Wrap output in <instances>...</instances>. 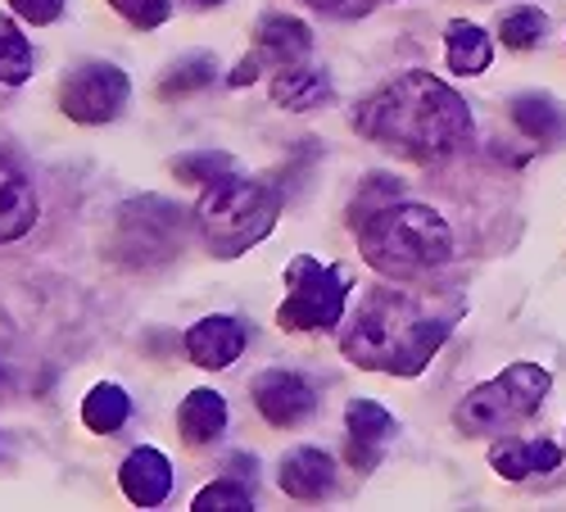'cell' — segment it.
I'll list each match as a JSON object with an SVG mask.
<instances>
[{
  "label": "cell",
  "mask_w": 566,
  "mask_h": 512,
  "mask_svg": "<svg viewBox=\"0 0 566 512\" xmlns=\"http://www.w3.org/2000/svg\"><path fill=\"white\" fill-rule=\"evenodd\" d=\"M562 462V449L544 436H531V440H503L490 449V468L503 477V481H526L535 472H557Z\"/></svg>",
  "instance_id": "16"
},
{
  "label": "cell",
  "mask_w": 566,
  "mask_h": 512,
  "mask_svg": "<svg viewBox=\"0 0 566 512\" xmlns=\"http://www.w3.org/2000/svg\"><path fill=\"white\" fill-rule=\"evenodd\" d=\"M553 390L548 367L539 363H512L485 386L467 390V399L453 408V427L467 436H499L516 422H526L531 412H539L544 395Z\"/></svg>",
  "instance_id": "5"
},
{
  "label": "cell",
  "mask_w": 566,
  "mask_h": 512,
  "mask_svg": "<svg viewBox=\"0 0 566 512\" xmlns=\"http://www.w3.org/2000/svg\"><path fill=\"white\" fill-rule=\"evenodd\" d=\"M245 322L231 313H209L200 317L191 332H186V354H191L196 367L205 372H227L235 358L245 354Z\"/></svg>",
  "instance_id": "10"
},
{
  "label": "cell",
  "mask_w": 566,
  "mask_h": 512,
  "mask_svg": "<svg viewBox=\"0 0 566 512\" xmlns=\"http://www.w3.org/2000/svg\"><path fill=\"white\" fill-rule=\"evenodd\" d=\"M281 218V191L272 181L218 173L205 181V196L196 200V231L213 259L250 254Z\"/></svg>",
  "instance_id": "4"
},
{
  "label": "cell",
  "mask_w": 566,
  "mask_h": 512,
  "mask_svg": "<svg viewBox=\"0 0 566 512\" xmlns=\"http://www.w3.org/2000/svg\"><path fill=\"white\" fill-rule=\"evenodd\" d=\"M109 6H114L118 19H127V23L140 28V32L168 23V14H172V0H109Z\"/></svg>",
  "instance_id": "26"
},
{
  "label": "cell",
  "mask_w": 566,
  "mask_h": 512,
  "mask_svg": "<svg viewBox=\"0 0 566 512\" xmlns=\"http://www.w3.org/2000/svg\"><path fill=\"white\" fill-rule=\"evenodd\" d=\"M254 36H259V51L272 55L281 69L295 64V60H304V55L313 51V32H308V23L295 19V14H263Z\"/></svg>",
  "instance_id": "19"
},
{
  "label": "cell",
  "mask_w": 566,
  "mask_h": 512,
  "mask_svg": "<svg viewBox=\"0 0 566 512\" xmlns=\"http://www.w3.org/2000/svg\"><path fill=\"white\" fill-rule=\"evenodd\" d=\"M345 427H349V462L358 472H371L386 458V445L395 436V412L376 399H349L345 408Z\"/></svg>",
  "instance_id": "11"
},
{
  "label": "cell",
  "mask_w": 566,
  "mask_h": 512,
  "mask_svg": "<svg viewBox=\"0 0 566 512\" xmlns=\"http://www.w3.org/2000/svg\"><path fill=\"white\" fill-rule=\"evenodd\" d=\"M512 123L522 127L531 142L553 146V142H562V136H566V105L544 96V91H526V96L512 101Z\"/></svg>",
  "instance_id": "20"
},
{
  "label": "cell",
  "mask_w": 566,
  "mask_h": 512,
  "mask_svg": "<svg viewBox=\"0 0 566 512\" xmlns=\"http://www.w3.org/2000/svg\"><path fill=\"white\" fill-rule=\"evenodd\" d=\"M254 408L272 427H300L317 408V390H313V382L300 377V372L272 367V372H259L254 377Z\"/></svg>",
  "instance_id": "9"
},
{
  "label": "cell",
  "mask_w": 566,
  "mask_h": 512,
  "mask_svg": "<svg viewBox=\"0 0 566 512\" xmlns=\"http://www.w3.org/2000/svg\"><path fill=\"white\" fill-rule=\"evenodd\" d=\"M363 259L381 272L395 276V282H412V276H427L436 268L449 263L453 254V231L449 222L427 209V205H412V200H390L381 209H371L367 218L349 222Z\"/></svg>",
  "instance_id": "3"
},
{
  "label": "cell",
  "mask_w": 566,
  "mask_h": 512,
  "mask_svg": "<svg viewBox=\"0 0 566 512\" xmlns=\"http://www.w3.org/2000/svg\"><path fill=\"white\" fill-rule=\"evenodd\" d=\"M313 10H322V14H332V19H363L376 0H308Z\"/></svg>",
  "instance_id": "29"
},
{
  "label": "cell",
  "mask_w": 566,
  "mask_h": 512,
  "mask_svg": "<svg viewBox=\"0 0 566 512\" xmlns=\"http://www.w3.org/2000/svg\"><path fill=\"white\" fill-rule=\"evenodd\" d=\"M462 317V300L444 291H408V286H371L349 327L340 336V354L354 367L390 372V377H417L449 341L453 322Z\"/></svg>",
  "instance_id": "1"
},
{
  "label": "cell",
  "mask_w": 566,
  "mask_h": 512,
  "mask_svg": "<svg viewBox=\"0 0 566 512\" xmlns=\"http://www.w3.org/2000/svg\"><path fill=\"white\" fill-rule=\"evenodd\" d=\"M127 417H132V399H127V390L114 386V382L91 386V395L82 399V422H86V431H96V436L123 431Z\"/></svg>",
  "instance_id": "21"
},
{
  "label": "cell",
  "mask_w": 566,
  "mask_h": 512,
  "mask_svg": "<svg viewBox=\"0 0 566 512\" xmlns=\"http://www.w3.org/2000/svg\"><path fill=\"white\" fill-rule=\"evenodd\" d=\"M544 28H548L544 10H535V6H522V10L503 14V23H499V36H503V45H507V51H531V45L544 36Z\"/></svg>",
  "instance_id": "25"
},
{
  "label": "cell",
  "mask_w": 566,
  "mask_h": 512,
  "mask_svg": "<svg viewBox=\"0 0 566 512\" xmlns=\"http://www.w3.org/2000/svg\"><path fill=\"white\" fill-rule=\"evenodd\" d=\"M191 6H222V0H191Z\"/></svg>",
  "instance_id": "32"
},
{
  "label": "cell",
  "mask_w": 566,
  "mask_h": 512,
  "mask_svg": "<svg viewBox=\"0 0 566 512\" xmlns=\"http://www.w3.org/2000/svg\"><path fill=\"white\" fill-rule=\"evenodd\" d=\"M36 213H41V205H36L32 177L10 155H0V245L23 241L36 227Z\"/></svg>",
  "instance_id": "12"
},
{
  "label": "cell",
  "mask_w": 566,
  "mask_h": 512,
  "mask_svg": "<svg viewBox=\"0 0 566 512\" xmlns=\"http://www.w3.org/2000/svg\"><path fill=\"white\" fill-rule=\"evenodd\" d=\"M354 127L412 164H444L471 142V109L436 73L408 69L354 109Z\"/></svg>",
  "instance_id": "2"
},
{
  "label": "cell",
  "mask_w": 566,
  "mask_h": 512,
  "mask_svg": "<svg viewBox=\"0 0 566 512\" xmlns=\"http://www.w3.org/2000/svg\"><path fill=\"white\" fill-rule=\"evenodd\" d=\"M268 91H272V105L291 109V114H308V109L332 101V77H326L322 69H295V64H286V69L272 77Z\"/></svg>",
  "instance_id": "17"
},
{
  "label": "cell",
  "mask_w": 566,
  "mask_h": 512,
  "mask_svg": "<svg viewBox=\"0 0 566 512\" xmlns=\"http://www.w3.org/2000/svg\"><path fill=\"white\" fill-rule=\"evenodd\" d=\"M213 73H218L213 55H186V60H177V64L168 69V77L159 82V96H164V101L191 96V91H200V86L213 82Z\"/></svg>",
  "instance_id": "23"
},
{
  "label": "cell",
  "mask_w": 566,
  "mask_h": 512,
  "mask_svg": "<svg viewBox=\"0 0 566 512\" xmlns=\"http://www.w3.org/2000/svg\"><path fill=\"white\" fill-rule=\"evenodd\" d=\"M10 372H14V327L0 317V390L10 386Z\"/></svg>",
  "instance_id": "30"
},
{
  "label": "cell",
  "mask_w": 566,
  "mask_h": 512,
  "mask_svg": "<svg viewBox=\"0 0 566 512\" xmlns=\"http://www.w3.org/2000/svg\"><path fill=\"white\" fill-rule=\"evenodd\" d=\"M64 6H69V0H10V10H14L23 23H32V28L55 23V19L64 14Z\"/></svg>",
  "instance_id": "28"
},
{
  "label": "cell",
  "mask_w": 566,
  "mask_h": 512,
  "mask_svg": "<svg viewBox=\"0 0 566 512\" xmlns=\"http://www.w3.org/2000/svg\"><path fill=\"white\" fill-rule=\"evenodd\" d=\"M177 431H181V440L191 445V449L213 445L227 431V395L222 390H209V386L191 390V395L181 399V408H177Z\"/></svg>",
  "instance_id": "15"
},
{
  "label": "cell",
  "mask_w": 566,
  "mask_h": 512,
  "mask_svg": "<svg viewBox=\"0 0 566 512\" xmlns=\"http://www.w3.org/2000/svg\"><path fill=\"white\" fill-rule=\"evenodd\" d=\"M127 96H132V82L118 64L109 60H82L77 69L64 73L60 82V109L82 123V127H101V123H114L123 109H127Z\"/></svg>",
  "instance_id": "8"
},
{
  "label": "cell",
  "mask_w": 566,
  "mask_h": 512,
  "mask_svg": "<svg viewBox=\"0 0 566 512\" xmlns=\"http://www.w3.org/2000/svg\"><path fill=\"white\" fill-rule=\"evenodd\" d=\"M276 485L286 490L291 499H300V503H317V499H326V494L336 490V458L326 453V449L304 445V449L281 458Z\"/></svg>",
  "instance_id": "14"
},
{
  "label": "cell",
  "mask_w": 566,
  "mask_h": 512,
  "mask_svg": "<svg viewBox=\"0 0 566 512\" xmlns=\"http://www.w3.org/2000/svg\"><path fill=\"white\" fill-rule=\"evenodd\" d=\"M254 77H259V60L250 55V60H241V64H235V73L227 77V86H250Z\"/></svg>",
  "instance_id": "31"
},
{
  "label": "cell",
  "mask_w": 566,
  "mask_h": 512,
  "mask_svg": "<svg viewBox=\"0 0 566 512\" xmlns=\"http://www.w3.org/2000/svg\"><path fill=\"white\" fill-rule=\"evenodd\" d=\"M231 168V159L227 155H218V150H205V155H186V159H177L172 164V173L181 177V181H213L218 173H227Z\"/></svg>",
  "instance_id": "27"
},
{
  "label": "cell",
  "mask_w": 566,
  "mask_h": 512,
  "mask_svg": "<svg viewBox=\"0 0 566 512\" xmlns=\"http://www.w3.org/2000/svg\"><path fill=\"white\" fill-rule=\"evenodd\" d=\"M444 60H449V69H453L458 77H476V73H485L490 60H494V41L485 36L481 23L453 19V23L444 28Z\"/></svg>",
  "instance_id": "18"
},
{
  "label": "cell",
  "mask_w": 566,
  "mask_h": 512,
  "mask_svg": "<svg viewBox=\"0 0 566 512\" xmlns=\"http://www.w3.org/2000/svg\"><path fill=\"white\" fill-rule=\"evenodd\" d=\"M349 309V272L313 254H295L286 263V300L276 309L281 332H332Z\"/></svg>",
  "instance_id": "6"
},
{
  "label": "cell",
  "mask_w": 566,
  "mask_h": 512,
  "mask_svg": "<svg viewBox=\"0 0 566 512\" xmlns=\"http://www.w3.org/2000/svg\"><path fill=\"white\" fill-rule=\"evenodd\" d=\"M32 64H36V55H32V41L23 36L19 19L0 14V86H23L32 77Z\"/></svg>",
  "instance_id": "22"
},
{
  "label": "cell",
  "mask_w": 566,
  "mask_h": 512,
  "mask_svg": "<svg viewBox=\"0 0 566 512\" xmlns=\"http://www.w3.org/2000/svg\"><path fill=\"white\" fill-rule=\"evenodd\" d=\"M186 241V213L164 196H140L118 205L114 213V259L127 268H159L181 254Z\"/></svg>",
  "instance_id": "7"
},
{
  "label": "cell",
  "mask_w": 566,
  "mask_h": 512,
  "mask_svg": "<svg viewBox=\"0 0 566 512\" xmlns=\"http://www.w3.org/2000/svg\"><path fill=\"white\" fill-rule=\"evenodd\" d=\"M118 485H123V494L136 508H159L172 494V462H168V453L155 449V445L132 449L123 458V468H118Z\"/></svg>",
  "instance_id": "13"
},
{
  "label": "cell",
  "mask_w": 566,
  "mask_h": 512,
  "mask_svg": "<svg viewBox=\"0 0 566 512\" xmlns=\"http://www.w3.org/2000/svg\"><path fill=\"white\" fill-rule=\"evenodd\" d=\"M254 485V481H250ZM241 477H222L213 485H205L191 503V512H250L254 508V490Z\"/></svg>",
  "instance_id": "24"
}]
</instances>
